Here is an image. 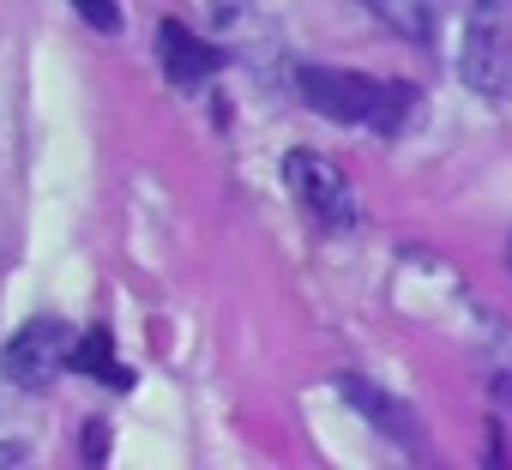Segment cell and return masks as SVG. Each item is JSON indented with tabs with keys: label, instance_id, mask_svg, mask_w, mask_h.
<instances>
[{
	"label": "cell",
	"instance_id": "cell-1",
	"mask_svg": "<svg viewBox=\"0 0 512 470\" xmlns=\"http://www.w3.org/2000/svg\"><path fill=\"white\" fill-rule=\"evenodd\" d=\"M296 91H302V103L320 109L326 121L374 127V133H398L404 115L416 109V91H410V85H380V79L350 73V67H302V73H296Z\"/></svg>",
	"mask_w": 512,
	"mask_h": 470
},
{
	"label": "cell",
	"instance_id": "cell-2",
	"mask_svg": "<svg viewBox=\"0 0 512 470\" xmlns=\"http://www.w3.org/2000/svg\"><path fill=\"white\" fill-rule=\"evenodd\" d=\"M512 73V0H476L464 25V85L500 97Z\"/></svg>",
	"mask_w": 512,
	"mask_h": 470
},
{
	"label": "cell",
	"instance_id": "cell-3",
	"mask_svg": "<svg viewBox=\"0 0 512 470\" xmlns=\"http://www.w3.org/2000/svg\"><path fill=\"white\" fill-rule=\"evenodd\" d=\"M73 350H79V344H73V326L55 320V314H43V320L19 326V332L7 338V350H0V368H7L13 386L43 392L61 368H73Z\"/></svg>",
	"mask_w": 512,
	"mask_h": 470
},
{
	"label": "cell",
	"instance_id": "cell-4",
	"mask_svg": "<svg viewBox=\"0 0 512 470\" xmlns=\"http://www.w3.org/2000/svg\"><path fill=\"white\" fill-rule=\"evenodd\" d=\"M284 187H290V199L320 223V229H350L356 223V193H350V181L320 157V151H290L284 157Z\"/></svg>",
	"mask_w": 512,
	"mask_h": 470
},
{
	"label": "cell",
	"instance_id": "cell-5",
	"mask_svg": "<svg viewBox=\"0 0 512 470\" xmlns=\"http://www.w3.org/2000/svg\"><path fill=\"white\" fill-rule=\"evenodd\" d=\"M157 61H163V73H169L175 91H199V85L223 67V49H211L205 37H193V25L163 19V25H157Z\"/></svg>",
	"mask_w": 512,
	"mask_h": 470
},
{
	"label": "cell",
	"instance_id": "cell-6",
	"mask_svg": "<svg viewBox=\"0 0 512 470\" xmlns=\"http://www.w3.org/2000/svg\"><path fill=\"white\" fill-rule=\"evenodd\" d=\"M338 392H344V398H350V404H356V410H362V416H368L380 434H386V440H398V446H410V452L422 446V422H416V416H410V410H404L392 392L368 386L362 374H344V380H338Z\"/></svg>",
	"mask_w": 512,
	"mask_h": 470
},
{
	"label": "cell",
	"instance_id": "cell-7",
	"mask_svg": "<svg viewBox=\"0 0 512 470\" xmlns=\"http://www.w3.org/2000/svg\"><path fill=\"white\" fill-rule=\"evenodd\" d=\"M362 7L404 43H434V0H362Z\"/></svg>",
	"mask_w": 512,
	"mask_h": 470
},
{
	"label": "cell",
	"instance_id": "cell-8",
	"mask_svg": "<svg viewBox=\"0 0 512 470\" xmlns=\"http://www.w3.org/2000/svg\"><path fill=\"white\" fill-rule=\"evenodd\" d=\"M73 368H79V374H91V380H109L115 392H127V386H133V374L115 362V338H109V332H91V338H79V350H73Z\"/></svg>",
	"mask_w": 512,
	"mask_h": 470
},
{
	"label": "cell",
	"instance_id": "cell-9",
	"mask_svg": "<svg viewBox=\"0 0 512 470\" xmlns=\"http://www.w3.org/2000/svg\"><path fill=\"white\" fill-rule=\"evenodd\" d=\"M73 7H79V19H85L91 31H103V37L121 31V0H73Z\"/></svg>",
	"mask_w": 512,
	"mask_h": 470
},
{
	"label": "cell",
	"instance_id": "cell-10",
	"mask_svg": "<svg viewBox=\"0 0 512 470\" xmlns=\"http://www.w3.org/2000/svg\"><path fill=\"white\" fill-rule=\"evenodd\" d=\"M85 452H91L85 464H103V452H109V428H103V422H91V428H85Z\"/></svg>",
	"mask_w": 512,
	"mask_h": 470
},
{
	"label": "cell",
	"instance_id": "cell-11",
	"mask_svg": "<svg viewBox=\"0 0 512 470\" xmlns=\"http://www.w3.org/2000/svg\"><path fill=\"white\" fill-rule=\"evenodd\" d=\"M506 260H512V242H506Z\"/></svg>",
	"mask_w": 512,
	"mask_h": 470
}]
</instances>
